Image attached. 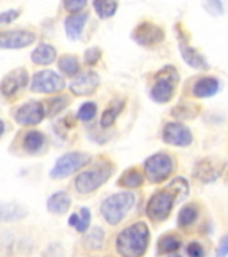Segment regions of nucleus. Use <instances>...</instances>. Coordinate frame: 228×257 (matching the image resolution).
Returning <instances> with one entry per match:
<instances>
[{
    "instance_id": "nucleus-1",
    "label": "nucleus",
    "mask_w": 228,
    "mask_h": 257,
    "mask_svg": "<svg viewBox=\"0 0 228 257\" xmlns=\"http://www.w3.org/2000/svg\"><path fill=\"white\" fill-rule=\"evenodd\" d=\"M150 233L144 221L124 228L116 238V249L121 257H142L149 246Z\"/></svg>"
},
{
    "instance_id": "nucleus-2",
    "label": "nucleus",
    "mask_w": 228,
    "mask_h": 257,
    "mask_svg": "<svg viewBox=\"0 0 228 257\" xmlns=\"http://www.w3.org/2000/svg\"><path fill=\"white\" fill-rule=\"evenodd\" d=\"M179 82H180V75L177 68L169 64L164 66L155 75V82L150 88V98L157 103H168L172 100L176 92Z\"/></svg>"
},
{
    "instance_id": "nucleus-3",
    "label": "nucleus",
    "mask_w": 228,
    "mask_h": 257,
    "mask_svg": "<svg viewBox=\"0 0 228 257\" xmlns=\"http://www.w3.org/2000/svg\"><path fill=\"white\" fill-rule=\"evenodd\" d=\"M134 201H136V197L133 193H114L104 200L101 205V214L109 225L116 226L124 220L126 213L134 205Z\"/></svg>"
},
{
    "instance_id": "nucleus-4",
    "label": "nucleus",
    "mask_w": 228,
    "mask_h": 257,
    "mask_svg": "<svg viewBox=\"0 0 228 257\" xmlns=\"http://www.w3.org/2000/svg\"><path fill=\"white\" fill-rule=\"evenodd\" d=\"M114 166L110 162L97 165L93 169L80 173L74 180L75 190L80 194H90L100 189L113 176Z\"/></svg>"
},
{
    "instance_id": "nucleus-5",
    "label": "nucleus",
    "mask_w": 228,
    "mask_h": 257,
    "mask_svg": "<svg viewBox=\"0 0 228 257\" xmlns=\"http://www.w3.org/2000/svg\"><path fill=\"white\" fill-rule=\"evenodd\" d=\"M177 202L176 194L167 186L163 190H157L150 196L145 206V213L153 222H163L171 216L172 209Z\"/></svg>"
},
{
    "instance_id": "nucleus-6",
    "label": "nucleus",
    "mask_w": 228,
    "mask_h": 257,
    "mask_svg": "<svg viewBox=\"0 0 228 257\" xmlns=\"http://www.w3.org/2000/svg\"><path fill=\"white\" fill-rule=\"evenodd\" d=\"M175 161L168 153H155L144 162V174L150 184H161L172 176Z\"/></svg>"
},
{
    "instance_id": "nucleus-7",
    "label": "nucleus",
    "mask_w": 228,
    "mask_h": 257,
    "mask_svg": "<svg viewBox=\"0 0 228 257\" xmlns=\"http://www.w3.org/2000/svg\"><path fill=\"white\" fill-rule=\"evenodd\" d=\"M92 157L84 152H68L60 156L56 160L55 165L50 170V177L52 180H63L71 176L72 173L78 172L90 162Z\"/></svg>"
},
{
    "instance_id": "nucleus-8",
    "label": "nucleus",
    "mask_w": 228,
    "mask_h": 257,
    "mask_svg": "<svg viewBox=\"0 0 228 257\" xmlns=\"http://www.w3.org/2000/svg\"><path fill=\"white\" fill-rule=\"evenodd\" d=\"M227 164L224 161L215 158V157H207L203 160L197 161L193 166V177L201 184H212L219 180L221 174L224 173Z\"/></svg>"
},
{
    "instance_id": "nucleus-9",
    "label": "nucleus",
    "mask_w": 228,
    "mask_h": 257,
    "mask_svg": "<svg viewBox=\"0 0 228 257\" xmlns=\"http://www.w3.org/2000/svg\"><path fill=\"white\" fill-rule=\"evenodd\" d=\"M66 86L64 79L59 74L51 70H42L34 74L31 80V90L39 94H54L62 91Z\"/></svg>"
},
{
    "instance_id": "nucleus-10",
    "label": "nucleus",
    "mask_w": 228,
    "mask_h": 257,
    "mask_svg": "<svg viewBox=\"0 0 228 257\" xmlns=\"http://www.w3.org/2000/svg\"><path fill=\"white\" fill-rule=\"evenodd\" d=\"M164 38V30L152 22H142V23L137 24L132 32V39L137 44L144 46V47L156 46V44L161 43Z\"/></svg>"
},
{
    "instance_id": "nucleus-11",
    "label": "nucleus",
    "mask_w": 228,
    "mask_h": 257,
    "mask_svg": "<svg viewBox=\"0 0 228 257\" xmlns=\"http://www.w3.org/2000/svg\"><path fill=\"white\" fill-rule=\"evenodd\" d=\"M163 141L165 144L177 148H188L192 145V132L184 123L180 122H169L163 128Z\"/></svg>"
},
{
    "instance_id": "nucleus-12",
    "label": "nucleus",
    "mask_w": 228,
    "mask_h": 257,
    "mask_svg": "<svg viewBox=\"0 0 228 257\" xmlns=\"http://www.w3.org/2000/svg\"><path fill=\"white\" fill-rule=\"evenodd\" d=\"M44 116H46L44 104L38 100H28L22 104L15 112L16 123L22 126H34L40 123Z\"/></svg>"
},
{
    "instance_id": "nucleus-13",
    "label": "nucleus",
    "mask_w": 228,
    "mask_h": 257,
    "mask_svg": "<svg viewBox=\"0 0 228 257\" xmlns=\"http://www.w3.org/2000/svg\"><path fill=\"white\" fill-rule=\"evenodd\" d=\"M36 36L28 30H8L0 31V48L2 50H19L28 47L35 42Z\"/></svg>"
},
{
    "instance_id": "nucleus-14",
    "label": "nucleus",
    "mask_w": 228,
    "mask_h": 257,
    "mask_svg": "<svg viewBox=\"0 0 228 257\" xmlns=\"http://www.w3.org/2000/svg\"><path fill=\"white\" fill-rule=\"evenodd\" d=\"M101 78L96 71H85L81 72L71 80L70 83V91L77 96H88L92 95L100 87Z\"/></svg>"
},
{
    "instance_id": "nucleus-15",
    "label": "nucleus",
    "mask_w": 228,
    "mask_h": 257,
    "mask_svg": "<svg viewBox=\"0 0 228 257\" xmlns=\"http://www.w3.org/2000/svg\"><path fill=\"white\" fill-rule=\"evenodd\" d=\"M28 84V72L26 68L19 67L12 70L0 82V92L4 96L15 95L16 92Z\"/></svg>"
},
{
    "instance_id": "nucleus-16",
    "label": "nucleus",
    "mask_w": 228,
    "mask_h": 257,
    "mask_svg": "<svg viewBox=\"0 0 228 257\" xmlns=\"http://www.w3.org/2000/svg\"><path fill=\"white\" fill-rule=\"evenodd\" d=\"M28 210L23 205L0 200V222H16L26 218Z\"/></svg>"
},
{
    "instance_id": "nucleus-17",
    "label": "nucleus",
    "mask_w": 228,
    "mask_h": 257,
    "mask_svg": "<svg viewBox=\"0 0 228 257\" xmlns=\"http://www.w3.org/2000/svg\"><path fill=\"white\" fill-rule=\"evenodd\" d=\"M180 54L183 60L188 64L189 67L195 68V70H208L209 68L207 59L197 51L196 48L188 46L187 40L180 42Z\"/></svg>"
},
{
    "instance_id": "nucleus-18",
    "label": "nucleus",
    "mask_w": 228,
    "mask_h": 257,
    "mask_svg": "<svg viewBox=\"0 0 228 257\" xmlns=\"http://www.w3.org/2000/svg\"><path fill=\"white\" fill-rule=\"evenodd\" d=\"M220 90V82L213 76H203L197 79L193 84V96L195 98H211L215 94H217Z\"/></svg>"
},
{
    "instance_id": "nucleus-19",
    "label": "nucleus",
    "mask_w": 228,
    "mask_h": 257,
    "mask_svg": "<svg viewBox=\"0 0 228 257\" xmlns=\"http://www.w3.org/2000/svg\"><path fill=\"white\" fill-rule=\"evenodd\" d=\"M89 19V15L86 12H81V14H72L68 15L64 19V31L66 35L70 40L80 39L84 31L86 22Z\"/></svg>"
},
{
    "instance_id": "nucleus-20",
    "label": "nucleus",
    "mask_w": 228,
    "mask_h": 257,
    "mask_svg": "<svg viewBox=\"0 0 228 257\" xmlns=\"http://www.w3.org/2000/svg\"><path fill=\"white\" fill-rule=\"evenodd\" d=\"M56 59V50L48 43H39L31 52V60L38 66H48Z\"/></svg>"
},
{
    "instance_id": "nucleus-21",
    "label": "nucleus",
    "mask_w": 228,
    "mask_h": 257,
    "mask_svg": "<svg viewBox=\"0 0 228 257\" xmlns=\"http://www.w3.org/2000/svg\"><path fill=\"white\" fill-rule=\"evenodd\" d=\"M71 206V198L67 193L60 190L48 197L47 200V210L54 214H66L68 212V209Z\"/></svg>"
},
{
    "instance_id": "nucleus-22",
    "label": "nucleus",
    "mask_w": 228,
    "mask_h": 257,
    "mask_svg": "<svg viewBox=\"0 0 228 257\" xmlns=\"http://www.w3.org/2000/svg\"><path fill=\"white\" fill-rule=\"evenodd\" d=\"M125 107V100L124 99H114L108 104V107L105 108L102 115H101L100 124L101 127L109 128L112 127L114 122L117 120V116L120 115L121 111Z\"/></svg>"
},
{
    "instance_id": "nucleus-23",
    "label": "nucleus",
    "mask_w": 228,
    "mask_h": 257,
    "mask_svg": "<svg viewBox=\"0 0 228 257\" xmlns=\"http://www.w3.org/2000/svg\"><path fill=\"white\" fill-rule=\"evenodd\" d=\"M142 184H144V176H142L140 169L136 168V166L126 169L117 181L118 186L126 189H137L140 188Z\"/></svg>"
},
{
    "instance_id": "nucleus-24",
    "label": "nucleus",
    "mask_w": 228,
    "mask_h": 257,
    "mask_svg": "<svg viewBox=\"0 0 228 257\" xmlns=\"http://www.w3.org/2000/svg\"><path fill=\"white\" fill-rule=\"evenodd\" d=\"M181 246L180 237L175 233H167L157 241V253L159 254H171L177 252Z\"/></svg>"
},
{
    "instance_id": "nucleus-25",
    "label": "nucleus",
    "mask_w": 228,
    "mask_h": 257,
    "mask_svg": "<svg viewBox=\"0 0 228 257\" xmlns=\"http://www.w3.org/2000/svg\"><path fill=\"white\" fill-rule=\"evenodd\" d=\"M90 221H92V213L88 208H81L80 212L72 213L71 216L68 217V225L80 233H85L88 230L90 226Z\"/></svg>"
},
{
    "instance_id": "nucleus-26",
    "label": "nucleus",
    "mask_w": 228,
    "mask_h": 257,
    "mask_svg": "<svg viewBox=\"0 0 228 257\" xmlns=\"http://www.w3.org/2000/svg\"><path fill=\"white\" fill-rule=\"evenodd\" d=\"M44 142H46V137L43 136V133L38 132V130H30L24 134L22 145L27 153H38L43 148Z\"/></svg>"
},
{
    "instance_id": "nucleus-27",
    "label": "nucleus",
    "mask_w": 228,
    "mask_h": 257,
    "mask_svg": "<svg viewBox=\"0 0 228 257\" xmlns=\"http://www.w3.org/2000/svg\"><path fill=\"white\" fill-rule=\"evenodd\" d=\"M199 217V208L195 204H187L180 209L179 216H177V225L180 228H187L192 225Z\"/></svg>"
},
{
    "instance_id": "nucleus-28",
    "label": "nucleus",
    "mask_w": 228,
    "mask_h": 257,
    "mask_svg": "<svg viewBox=\"0 0 228 257\" xmlns=\"http://www.w3.org/2000/svg\"><path fill=\"white\" fill-rule=\"evenodd\" d=\"M200 112V106L192 102H185L183 104H177L176 107L172 108V114L177 119H193Z\"/></svg>"
},
{
    "instance_id": "nucleus-29",
    "label": "nucleus",
    "mask_w": 228,
    "mask_h": 257,
    "mask_svg": "<svg viewBox=\"0 0 228 257\" xmlns=\"http://www.w3.org/2000/svg\"><path fill=\"white\" fill-rule=\"evenodd\" d=\"M58 68L60 70V72H63L64 75L77 76L81 70L80 60L75 55L66 54V55L60 56L59 60H58Z\"/></svg>"
},
{
    "instance_id": "nucleus-30",
    "label": "nucleus",
    "mask_w": 228,
    "mask_h": 257,
    "mask_svg": "<svg viewBox=\"0 0 228 257\" xmlns=\"http://www.w3.org/2000/svg\"><path fill=\"white\" fill-rule=\"evenodd\" d=\"M68 103H70V99H68L66 95H59L54 96L51 99H47L44 102V108H46V115L47 116H55L58 115L64 107H67Z\"/></svg>"
},
{
    "instance_id": "nucleus-31",
    "label": "nucleus",
    "mask_w": 228,
    "mask_h": 257,
    "mask_svg": "<svg viewBox=\"0 0 228 257\" xmlns=\"http://www.w3.org/2000/svg\"><path fill=\"white\" fill-rule=\"evenodd\" d=\"M105 241V232L102 228H94L92 232H89L84 237V245L85 248L90 249V250H98L104 246Z\"/></svg>"
},
{
    "instance_id": "nucleus-32",
    "label": "nucleus",
    "mask_w": 228,
    "mask_h": 257,
    "mask_svg": "<svg viewBox=\"0 0 228 257\" xmlns=\"http://www.w3.org/2000/svg\"><path fill=\"white\" fill-rule=\"evenodd\" d=\"M168 188L172 190L177 197V202L185 200L189 194V184L188 181L183 177H177L168 185Z\"/></svg>"
},
{
    "instance_id": "nucleus-33",
    "label": "nucleus",
    "mask_w": 228,
    "mask_h": 257,
    "mask_svg": "<svg viewBox=\"0 0 228 257\" xmlns=\"http://www.w3.org/2000/svg\"><path fill=\"white\" fill-rule=\"evenodd\" d=\"M93 7L101 19H109L117 12L118 3L117 2H94Z\"/></svg>"
},
{
    "instance_id": "nucleus-34",
    "label": "nucleus",
    "mask_w": 228,
    "mask_h": 257,
    "mask_svg": "<svg viewBox=\"0 0 228 257\" xmlns=\"http://www.w3.org/2000/svg\"><path fill=\"white\" fill-rule=\"evenodd\" d=\"M97 114V104L94 102H85L81 104L80 110L77 112V118L82 122H89L92 120Z\"/></svg>"
},
{
    "instance_id": "nucleus-35",
    "label": "nucleus",
    "mask_w": 228,
    "mask_h": 257,
    "mask_svg": "<svg viewBox=\"0 0 228 257\" xmlns=\"http://www.w3.org/2000/svg\"><path fill=\"white\" fill-rule=\"evenodd\" d=\"M101 56H102V50L100 47L88 48L85 51V63L89 66H94L100 62Z\"/></svg>"
},
{
    "instance_id": "nucleus-36",
    "label": "nucleus",
    "mask_w": 228,
    "mask_h": 257,
    "mask_svg": "<svg viewBox=\"0 0 228 257\" xmlns=\"http://www.w3.org/2000/svg\"><path fill=\"white\" fill-rule=\"evenodd\" d=\"M185 252H187V256L188 257H205L204 248L200 242H196V241H192L187 245L185 248Z\"/></svg>"
},
{
    "instance_id": "nucleus-37",
    "label": "nucleus",
    "mask_w": 228,
    "mask_h": 257,
    "mask_svg": "<svg viewBox=\"0 0 228 257\" xmlns=\"http://www.w3.org/2000/svg\"><path fill=\"white\" fill-rule=\"evenodd\" d=\"M86 6H88V3L84 2V0H70V2H64L63 3L64 10L68 12H71V15L72 14H81V11H82Z\"/></svg>"
},
{
    "instance_id": "nucleus-38",
    "label": "nucleus",
    "mask_w": 228,
    "mask_h": 257,
    "mask_svg": "<svg viewBox=\"0 0 228 257\" xmlns=\"http://www.w3.org/2000/svg\"><path fill=\"white\" fill-rule=\"evenodd\" d=\"M20 15L19 10L11 8V10H6V11L0 12V24H8L18 19Z\"/></svg>"
},
{
    "instance_id": "nucleus-39",
    "label": "nucleus",
    "mask_w": 228,
    "mask_h": 257,
    "mask_svg": "<svg viewBox=\"0 0 228 257\" xmlns=\"http://www.w3.org/2000/svg\"><path fill=\"white\" fill-rule=\"evenodd\" d=\"M203 6H204L207 12L211 14V15H220V14H223V11H224L221 2H207V3H204Z\"/></svg>"
},
{
    "instance_id": "nucleus-40",
    "label": "nucleus",
    "mask_w": 228,
    "mask_h": 257,
    "mask_svg": "<svg viewBox=\"0 0 228 257\" xmlns=\"http://www.w3.org/2000/svg\"><path fill=\"white\" fill-rule=\"evenodd\" d=\"M216 257H228V234H225L216 248Z\"/></svg>"
},
{
    "instance_id": "nucleus-41",
    "label": "nucleus",
    "mask_w": 228,
    "mask_h": 257,
    "mask_svg": "<svg viewBox=\"0 0 228 257\" xmlns=\"http://www.w3.org/2000/svg\"><path fill=\"white\" fill-rule=\"evenodd\" d=\"M4 130H6V124H4L3 120L0 119V137L4 134Z\"/></svg>"
},
{
    "instance_id": "nucleus-42",
    "label": "nucleus",
    "mask_w": 228,
    "mask_h": 257,
    "mask_svg": "<svg viewBox=\"0 0 228 257\" xmlns=\"http://www.w3.org/2000/svg\"><path fill=\"white\" fill-rule=\"evenodd\" d=\"M175 257H181V256H175Z\"/></svg>"
}]
</instances>
